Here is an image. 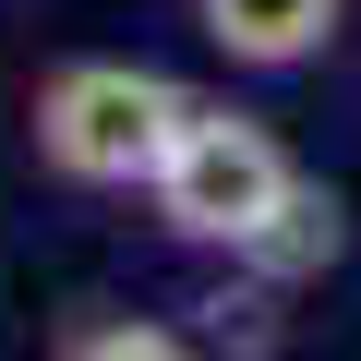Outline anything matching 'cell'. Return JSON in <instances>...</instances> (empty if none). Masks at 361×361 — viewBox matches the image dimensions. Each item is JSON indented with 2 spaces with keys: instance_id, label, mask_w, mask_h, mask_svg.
<instances>
[{
  "instance_id": "obj_3",
  "label": "cell",
  "mask_w": 361,
  "mask_h": 361,
  "mask_svg": "<svg viewBox=\"0 0 361 361\" xmlns=\"http://www.w3.org/2000/svg\"><path fill=\"white\" fill-rule=\"evenodd\" d=\"M337 25H349V0H193V37L229 73H301L337 49Z\"/></svg>"
},
{
  "instance_id": "obj_5",
  "label": "cell",
  "mask_w": 361,
  "mask_h": 361,
  "mask_svg": "<svg viewBox=\"0 0 361 361\" xmlns=\"http://www.w3.org/2000/svg\"><path fill=\"white\" fill-rule=\"evenodd\" d=\"M49 361H193V349H180V325H157V313H73L49 337Z\"/></svg>"
},
{
  "instance_id": "obj_2",
  "label": "cell",
  "mask_w": 361,
  "mask_h": 361,
  "mask_svg": "<svg viewBox=\"0 0 361 361\" xmlns=\"http://www.w3.org/2000/svg\"><path fill=\"white\" fill-rule=\"evenodd\" d=\"M289 145L253 121V109H229V97H193V121H180V145H169V169H157V229L180 241V253H241L265 217H277V193H289Z\"/></svg>"
},
{
  "instance_id": "obj_4",
  "label": "cell",
  "mask_w": 361,
  "mask_h": 361,
  "mask_svg": "<svg viewBox=\"0 0 361 361\" xmlns=\"http://www.w3.org/2000/svg\"><path fill=\"white\" fill-rule=\"evenodd\" d=\"M337 241H349V205L325 193V180H289L277 217L229 253V277H253V289H301V277H325V265H337Z\"/></svg>"
},
{
  "instance_id": "obj_1",
  "label": "cell",
  "mask_w": 361,
  "mask_h": 361,
  "mask_svg": "<svg viewBox=\"0 0 361 361\" xmlns=\"http://www.w3.org/2000/svg\"><path fill=\"white\" fill-rule=\"evenodd\" d=\"M180 121H193V97L157 61H61L25 97V145H37L49 180H73V193H157Z\"/></svg>"
}]
</instances>
